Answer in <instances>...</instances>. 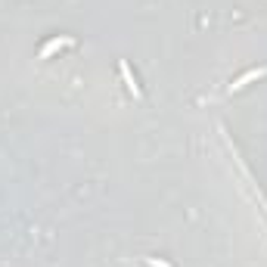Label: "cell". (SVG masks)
Masks as SVG:
<instances>
[{
    "mask_svg": "<svg viewBox=\"0 0 267 267\" xmlns=\"http://www.w3.org/2000/svg\"><path fill=\"white\" fill-rule=\"evenodd\" d=\"M264 75H267V68H252V71H246L242 78H236V81L230 84V93H233V90H242L249 81H258V78H264Z\"/></svg>",
    "mask_w": 267,
    "mask_h": 267,
    "instance_id": "6da1fadb",
    "label": "cell"
},
{
    "mask_svg": "<svg viewBox=\"0 0 267 267\" xmlns=\"http://www.w3.org/2000/svg\"><path fill=\"white\" fill-rule=\"evenodd\" d=\"M71 44H75L71 37H56V41H50V44H47V47L41 50V59H47V56H50L53 50H59V47H71Z\"/></svg>",
    "mask_w": 267,
    "mask_h": 267,
    "instance_id": "7a4b0ae2",
    "label": "cell"
},
{
    "mask_svg": "<svg viewBox=\"0 0 267 267\" xmlns=\"http://www.w3.org/2000/svg\"><path fill=\"white\" fill-rule=\"evenodd\" d=\"M122 75H125V78H128V87H131L134 93H140V87H137V81L131 78V71H128V65H125V62H122Z\"/></svg>",
    "mask_w": 267,
    "mask_h": 267,
    "instance_id": "3957f363",
    "label": "cell"
}]
</instances>
